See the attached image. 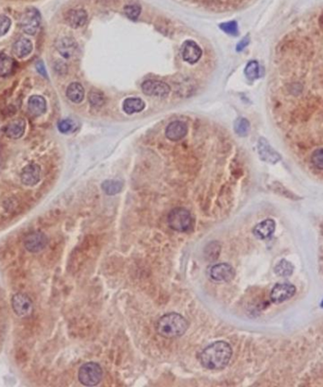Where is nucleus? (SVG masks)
<instances>
[{
    "label": "nucleus",
    "instance_id": "1",
    "mask_svg": "<svg viewBox=\"0 0 323 387\" xmlns=\"http://www.w3.org/2000/svg\"><path fill=\"white\" fill-rule=\"evenodd\" d=\"M231 355L232 350L230 344L224 341H217L201 352L199 362L206 369L220 370L229 364Z\"/></svg>",
    "mask_w": 323,
    "mask_h": 387
},
{
    "label": "nucleus",
    "instance_id": "2",
    "mask_svg": "<svg viewBox=\"0 0 323 387\" xmlns=\"http://www.w3.org/2000/svg\"><path fill=\"white\" fill-rule=\"evenodd\" d=\"M188 322L185 317L176 313L166 314L158 320L157 332L164 338H178L185 334L188 329Z\"/></svg>",
    "mask_w": 323,
    "mask_h": 387
},
{
    "label": "nucleus",
    "instance_id": "3",
    "mask_svg": "<svg viewBox=\"0 0 323 387\" xmlns=\"http://www.w3.org/2000/svg\"><path fill=\"white\" fill-rule=\"evenodd\" d=\"M167 223L171 229L178 232L185 233L193 229L192 215L184 208H176L169 212Z\"/></svg>",
    "mask_w": 323,
    "mask_h": 387
},
{
    "label": "nucleus",
    "instance_id": "4",
    "mask_svg": "<svg viewBox=\"0 0 323 387\" xmlns=\"http://www.w3.org/2000/svg\"><path fill=\"white\" fill-rule=\"evenodd\" d=\"M79 381L86 387H95L98 385L102 379V368L97 363H86L81 365L79 373Z\"/></svg>",
    "mask_w": 323,
    "mask_h": 387
},
{
    "label": "nucleus",
    "instance_id": "5",
    "mask_svg": "<svg viewBox=\"0 0 323 387\" xmlns=\"http://www.w3.org/2000/svg\"><path fill=\"white\" fill-rule=\"evenodd\" d=\"M41 14L34 8L28 9L20 18V26L24 32L30 35H34L40 29Z\"/></svg>",
    "mask_w": 323,
    "mask_h": 387
},
{
    "label": "nucleus",
    "instance_id": "6",
    "mask_svg": "<svg viewBox=\"0 0 323 387\" xmlns=\"http://www.w3.org/2000/svg\"><path fill=\"white\" fill-rule=\"evenodd\" d=\"M48 243L47 237L42 231L35 230L29 234L26 235L24 238L23 244L25 248L32 253H37L46 248Z\"/></svg>",
    "mask_w": 323,
    "mask_h": 387
},
{
    "label": "nucleus",
    "instance_id": "7",
    "mask_svg": "<svg viewBox=\"0 0 323 387\" xmlns=\"http://www.w3.org/2000/svg\"><path fill=\"white\" fill-rule=\"evenodd\" d=\"M13 312L20 317H26L32 313L33 304L32 299L25 293H15L12 298Z\"/></svg>",
    "mask_w": 323,
    "mask_h": 387
},
{
    "label": "nucleus",
    "instance_id": "8",
    "mask_svg": "<svg viewBox=\"0 0 323 387\" xmlns=\"http://www.w3.org/2000/svg\"><path fill=\"white\" fill-rule=\"evenodd\" d=\"M142 91L150 97L165 98L170 93V87L165 82L149 80L142 84Z\"/></svg>",
    "mask_w": 323,
    "mask_h": 387
},
{
    "label": "nucleus",
    "instance_id": "9",
    "mask_svg": "<svg viewBox=\"0 0 323 387\" xmlns=\"http://www.w3.org/2000/svg\"><path fill=\"white\" fill-rule=\"evenodd\" d=\"M210 277L217 282L231 281L234 277V270L231 265L227 263H220L214 265L210 269Z\"/></svg>",
    "mask_w": 323,
    "mask_h": 387
},
{
    "label": "nucleus",
    "instance_id": "10",
    "mask_svg": "<svg viewBox=\"0 0 323 387\" xmlns=\"http://www.w3.org/2000/svg\"><path fill=\"white\" fill-rule=\"evenodd\" d=\"M183 60L188 64H196L202 55V50L195 41L187 40L181 48Z\"/></svg>",
    "mask_w": 323,
    "mask_h": 387
},
{
    "label": "nucleus",
    "instance_id": "11",
    "mask_svg": "<svg viewBox=\"0 0 323 387\" xmlns=\"http://www.w3.org/2000/svg\"><path fill=\"white\" fill-rule=\"evenodd\" d=\"M296 292L295 286L289 283H281L277 284L271 291L270 297L271 300L275 303H282L286 300L291 298Z\"/></svg>",
    "mask_w": 323,
    "mask_h": 387
},
{
    "label": "nucleus",
    "instance_id": "12",
    "mask_svg": "<svg viewBox=\"0 0 323 387\" xmlns=\"http://www.w3.org/2000/svg\"><path fill=\"white\" fill-rule=\"evenodd\" d=\"M41 179V167L36 163L26 166L21 173V181L25 186L33 187Z\"/></svg>",
    "mask_w": 323,
    "mask_h": 387
},
{
    "label": "nucleus",
    "instance_id": "13",
    "mask_svg": "<svg viewBox=\"0 0 323 387\" xmlns=\"http://www.w3.org/2000/svg\"><path fill=\"white\" fill-rule=\"evenodd\" d=\"M187 125L183 121H173L165 129V137L169 141H178L187 135Z\"/></svg>",
    "mask_w": 323,
    "mask_h": 387
},
{
    "label": "nucleus",
    "instance_id": "14",
    "mask_svg": "<svg viewBox=\"0 0 323 387\" xmlns=\"http://www.w3.org/2000/svg\"><path fill=\"white\" fill-rule=\"evenodd\" d=\"M258 153L262 160L269 163H276L281 158L265 139H260L258 141Z\"/></svg>",
    "mask_w": 323,
    "mask_h": 387
},
{
    "label": "nucleus",
    "instance_id": "15",
    "mask_svg": "<svg viewBox=\"0 0 323 387\" xmlns=\"http://www.w3.org/2000/svg\"><path fill=\"white\" fill-rule=\"evenodd\" d=\"M56 48L63 57L66 59L71 58L75 55L77 51V44L69 37H64L58 40L56 44Z\"/></svg>",
    "mask_w": 323,
    "mask_h": 387
},
{
    "label": "nucleus",
    "instance_id": "16",
    "mask_svg": "<svg viewBox=\"0 0 323 387\" xmlns=\"http://www.w3.org/2000/svg\"><path fill=\"white\" fill-rule=\"evenodd\" d=\"M87 12L82 9L71 10L66 14V22L73 29H79L83 27L87 22Z\"/></svg>",
    "mask_w": 323,
    "mask_h": 387
},
{
    "label": "nucleus",
    "instance_id": "17",
    "mask_svg": "<svg viewBox=\"0 0 323 387\" xmlns=\"http://www.w3.org/2000/svg\"><path fill=\"white\" fill-rule=\"evenodd\" d=\"M26 130V121L24 118H17L10 122L6 127V136L12 140L20 139Z\"/></svg>",
    "mask_w": 323,
    "mask_h": 387
},
{
    "label": "nucleus",
    "instance_id": "18",
    "mask_svg": "<svg viewBox=\"0 0 323 387\" xmlns=\"http://www.w3.org/2000/svg\"><path fill=\"white\" fill-rule=\"evenodd\" d=\"M28 106H29V111L32 116L39 117L46 112V100L42 96L33 95L30 98Z\"/></svg>",
    "mask_w": 323,
    "mask_h": 387
},
{
    "label": "nucleus",
    "instance_id": "19",
    "mask_svg": "<svg viewBox=\"0 0 323 387\" xmlns=\"http://www.w3.org/2000/svg\"><path fill=\"white\" fill-rule=\"evenodd\" d=\"M275 230V223L271 219H266L265 221L258 223L254 229V234L261 240H265L273 234Z\"/></svg>",
    "mask_w": 323,
    "mask_h": 387
},
{
    "label": "nucleus",
    "instance_id": "20",
    "mask_svg": "<svg viewBox=\"0 0 323 387\" xmlns=\"http://www.w3.org/2000/svg\"><path fill=\"white\" fill-rule=\"evenodd\" d=\"M146 107V104L139 98H128L123 103V111L128 115L142 112Z\"/></svg>",
    "mask_w": 323,
    "mask_h": 387
},
{
    "label": "nucleus",
    "instance_id": "21",
    "mask_svg": "<svg viewBox=\"0 0 323 387\" xmlns=\"http://www.w3.org/2000/svg\"><path fill=\"white\" fill-rule=\"evenodd\" d=\"M32 43L27 38H20L13 45V53L18 58H24L32 51Z\"/></svg>",
    "mask_w": 323,
    "mask_h": 387
},
{
    "label": "nucleus",
    "instance_id": "22",
    "mask_svg": "<svg viewBox=\"0 0 323 387\" xmlns=\"http://www.w3.org/2000/svg\"><path fill=\"white\" fill-rule=\"evenodd\" d=\"M66 96L72 103L80 104L84 99V88L79 82H72L66 89Z\"/></svg>",
    "mask_w": 323,
    "mask_h": 387
},
{
    "label": "nucleus",
    "instance_id": "23",
    "mask_svg": "<svg viewBox=\"0 0 323 387\" xmlns=\"http://www.w3.org/2000/svg\"><path fill=\"white\" fill-rule=\"evenodd\" d=\"M14 60L5 54L0 55V76L7 77L14 70Z\"/></svg>",
    "mask_w": 323,
    "mask_h": 387
},
{
    "label": "nucleus",
    "instance_id": "24",
    "mask_svg": "<svg viewBox=\"0 0 323 387\" xmlns=\"http://www.w3.org/2000/svg\"><path fill=\"white\" fill-rule=\"evenodd\" d=\"M101 188L107 195H116L122 190L123 184L116 180H107L103 182Z\"/></svg>",
    "mask_w": 323,
    "mask_h": 387
},
{
    "label": "nucleus",
    "instance_id": "25",
    "mask_svg": "<svg viewBox=\"0 0 323 387\" xmlns=\"http://www.w3.org/2000/svg\"><path fill=\"white\" fill-rule=\"evenodd\" d=\"M234 131L240 137H246L250 132V122L244 118L239 117L234 122Z\"/></svg>",
    "mask_w": 323,
    "mask_h": 387
},
{
    "label": "nucleus",
    "instance_id": "26",
    "mask_svg": "<svg viewBox=\"0 0 323 387\" xmlns=\"http://www.w3.org/2000/svg\"><path fill=\"white\" fill-rule=\"evenodd\" d=\"M259 72H260V68L259 65L256 61H252L250 62L246 69H245V75L249 80H255L259 77Z\"/></svg>",
    "mask_w": 323,
    "mask_h": 387
},
{
    "label": "nucleus",
    "instance_id": "27",
    "mask_svg": "<svg viewBox=\"0 0 323 387\" xmlns=\"http://www.w3.org/2000/svg\"><path fill=\"white\" fill-rule=\"evenodd\" d=\"M275 272L278 276L289 277L293 273V266L287 260H281L275 268Z\"/></svg>",
    "mask_w": 323,
    "mask_h": 387
},
{
    "label": "nucleus",
    "instance_id": "28",
    "mask_svg": "<svg viewBox=\"0 0 323 387\" xmlns=\"http://www.w3.org/2000/svg\"><path fill=\"white\" fill-rule=\"evenodd\" d=\"M89 103L93 107L98 108L105 105V97L103 93L98 91H91L88 96Z\"/></svg>",
    "mask_w": 323,
    "mask_h": 387
},
{
    "label": "nucleus",
    "instance_id": "29",
    "mask_svg": "<svg viewBox=\"0 0 323 387\" xmlns=\"http://www.w3.org/2000/svg\"><path fill=\"white\" fill-rule=\"evenodd\" d=\"M124 12L128 18L131 20H136L141 13V7L137 4H129L125 6Z\"/></svg>",
    "mask_w": 323,
    "mask_h": 387
},
{
    "label": "nucleus",
    "instance_id": "30",
    "mask_svg": "<svg viewBox=\"0 0 323 387\" xmlns=\"http://www.w3.org/2000/svg\"><path fill=\"white\" fill-rule=\"evenodd\" d=\"M312 164L319 170H323V148H319L314 153H312L310 157Z\"/></svg>",
    "mask_w": 323,
    "mask_h": 387
},
{
    "label": "nucleus",
    "instance_id": "31",
    "mask_svg": "<svg viewBox=\"0 0 323 387\" xmlns=\"http://www.w3.org/2000/svg\"><path fill=\"white\" fill-rule=\"evenodd\" d=\"M220 28L227 35L232 36L238 35V26L235 21L220 24Z\"/></svg>",
    "mask_w": 323,
    "mask_h": 387
},
{
    "label": "nucleus",
    "instance_id": "32",
    "mask_svg": "<svg viewBox=\"0 0 323 387\" xmlns=\"http://www.w3.org/2000/svg\"><path fill=\"white\" fill-rule=\"evenodd\" d=\"M12 25L11 19L6 15H0V37L5 35Z\"/></svg>",
    "mask_w": 323,
    "mask_h": 387
},
{
    "label": "nucleus",
    "instance_id": "33",
    "mask_svg": "<svg viewBox=\"0 0 323 387\" xmlns=\"http://www.w3.org/2000/svg\"><path fill=\"white\" fill-rule=\"evenodd\" d=\"M73 127H74V123H73V121L70 120V119H64V120H61V121L59 122V130H60V132L63 133V134H67V133H69V132H71V131L73 130Z\"/></svg>",
    "mask_w": 323,
    "mask_h": 387
},
{
    "label": "nucleus",
    "instance_id": "34",
    "mask_svg": "<svg viewBox=\"0 0 323 387\" xmlns=\"http://www.w3.org/2000/svg\"><path fill=\"white\" fill-rule=\"evenodd\" d=\"M249 43H250V37H249V35L246 36L245 38H243L242 40L238 43V45L236 46V50L237 51H241L249 45Z\"/></svg>",
    "mask_w": 323,
    "mask_h": 387
},
{
    "label": "nucleus",
    "instance_id": "35",
    "mask_svg": "<svg viewBox=\"0 0 323 387\" xmlns=\"http://www.w3.org/2000/svg\"><path fill=\"white\" fill-rule=\"evenodd\" d=\"M36 68H37V70H38V72H39L40 74H42L43 76H46V69H45V67H44V65H43L42 62H38V63L36 64Z\"/></svg>",
    "mask_w": 323,
    "mask_h": 387
},
{
    "label": "nucleus",
    "instance_id": "36",
    "mask_svg": "<svg viewBox=\"0 0 323 387\" xmlns=\"http://www.w3.org/2000/svg\"><path fill=\"white\" fill-rule=\"evenodd\" d=\"M322 306H323V304H322Z\"/></svg>",
    "mask_w": 323,
    "mask_h": 387
}]
</instances>
